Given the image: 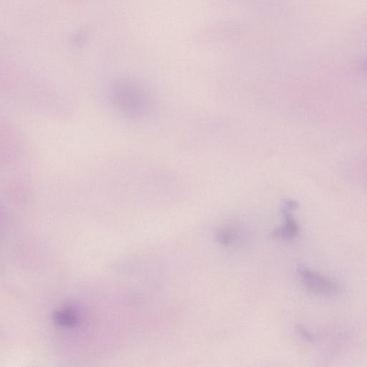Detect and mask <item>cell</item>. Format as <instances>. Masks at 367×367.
<instances>
[{
	"label": "cell",
	"instance_id": "2",
	"mask_svg": "<svg viewBox=\"0 0 367 367\" xmlns=\"http://www.w3.org/2000/svg\"><path fill=\"white\" fill-rule=\"evenodd\" d=\"M298 207L299 204L294 200L287 199L284 201L281 210L285 217L284 224L273 232L274 237L284 240H290L299 235L300 231L299 226L292 215V211Z\"/></svg>",
	"mask_w": 367,
	"mask_h": 367
},
{
	"label": "cell",
	"instance_id": "3",
	"mask_svg": "<svg viewBox=\"0 0 367 367\" xmlns=\"http://www.w3.org/2000/svg\"><path fill=\"white\" fill-rule=\"evenodd\" d=\"M53 319L56 326L65 328L74 326L78 321V314L70 308H65L56 311Z\"/></svg>",
	"mask_w": 367,
	"mask_h": 367
},
{
	"label": "cell",
	"instance_id": "4",
	"mask_svg": "<svg viewBox=\"0 0 367 367\" xmlns=\"http://www.w3.org/2000/svg\"><path fill=\"white\" fill-rule=\"evenodd\" d=\"M216 237L221 244H231L238 239L239 232L235 227L226 226L217 231Z\"/></svg>",
	"mask_w": 367,
	"mask_h": 367
},
{
	"label": "cell",
	"instance_id": "1",
	"mask_svg": "<svg viewBox=\"0 0 367 367\" xmlns=\"http://www.w3.org/2000/svg\"><path fill=\"white\" fill-rule=\"evenodd\" d=\"M298 274L304 287L311 294L323 297L337 294L338 287L331 279L306 267H300Z\"/></svg>",
	"mask_w": 367,
	"mask_h": 367
},
{
	"label": "cell",
	"instance_id": "5",
	"mask_svg": "<svg viewBox=\"0 0 367 367\" xmlns=\"http://www.w3.org/2000/svg\"><path fill=\"white\" fill-rule=\"evenodd\" d=\"M299 333L301 335L303 338L305 339L312 341L314 340L313 336L304 327H299Z\"/></svg>",
	"mask_w": 367,
	"mask_h": 367
}]
</instances>
